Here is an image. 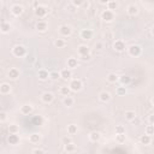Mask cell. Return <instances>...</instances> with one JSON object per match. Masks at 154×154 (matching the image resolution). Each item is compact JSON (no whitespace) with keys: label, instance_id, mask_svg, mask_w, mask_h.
Returning a JSON list of instances; mask_svg holds the SVG:
<instances>
[{"label":"cell","instance_id":"4dcf8cb0","mask_svg":"<svg viewBox=\"0 0 154 154\" xmlns=\"http://www.w3.org/2000/svg\"><path fill=\"white\" fill-rule=\"evenodd\" d=\"M106 6H107V10H110V11H115V10L118 9V3L116 1V0H111V1L107 3Z\"/></svg>","mask_w":154,"mask_h":154},{"label":"cell","instance_id":"83f0119b","mask_svg":"<svg viewBox=\"0 0 154 154\" xmlns=\"http://www.w3.org/2000/svg\"><path fill=\"white\" fill-rule=\"evenodd\" d=\"M77 65H78V61H77L76 58H69V59H68V68H69L70 70L77 68Z\"/></svg>","mask_w":154,"mask_h":154},{"label":"cell","instance_id":"f907efd6","mask_svg":"<svg viewBox=\"0 0 154 154\" xmlns=\"http://www.w3.org/2000/svg\"><path fill=\"white\" fill-rule=\"evenodd\" d=\"M34 60V58H33V55H27V61H33Z\"/></svg>","mask_w":154,"mask_h":154},{"label":"cell","instance_id":"c3c4849f","mask_svg":"<svg viewBox=\"0 0 154 154\" xmlns=\"http://www.w3.org/2000/svg\"><path fill=\"white\" fill-rule=\"evenodd\" d=\"M81 59H82L83 61H88V60H90V54H88V55H83V57H81Z\"/></svg>","mask_w":154,"mask_h":154},{"label":"cell","instance_id":"7dc6e473","mask_svg":"<svg viewBox=\"0 0 154 154\" xmlns=\"http://www.w3.org/2000/svg\"><path fill=\"white\" fill-rule=\"evenodd\" d=\"M63 142H64V144H69V143H71L72 141H71L70 137H64V139H63Z\"/></svg>","mask_w":154,"mask_h":154},{"label":"cell","instance_id":"f546056e","mask_svg":"<svg viewBox=\"0 0 154 154\" xmlns=\"http://www.w3.org/2000/svg\"><path fill=\"white\" fill-rule=\"evenodd\" d=\"M107 81L110 83H116L117 81H119V76L117 74H115V72H111V74H108V76H107Z\"/></svg>","mask_w":154,"mask_h":154},{"label":"cell","instance_id":"60d3db41","mask_svg":"<svg viewBox=\"0 0 154 154\" xmlns=\"http://www.w3.org/2000/svg\"><path fill=\"white\" fill-rule=\"evenodd\" d=\"M118 134H125V128L123 125H117L116 126V135Z\"/></svg>","mask_w":154,"mask_h":154},{"label":"cell","instance_id":"8d00e7d4","mask_svg":"<svg viewBox=\"0 0 154 154\" xmlns=\"http://www.w3.org/2000/svg\"><path fill=\"white\" fill-rule=\"evenodd\" d=\"M50 78L53 79V81H57L58 78H60V72H58V71H52V72H50Z\"/></svg>","mask_w":154,"mask_h":154},{"label":"cell","instance_id":"30bf717a","mask_svg":"<svg viewBox=\"0 0 154 154\" xmlns=\"http://www.w3.org/2000/svg\"><path fill=\"white\" fill-rule=\"evenodd\" d=\"M54 99V95L51 93V92H45L42 95H41V100L45 102V104H51Z\"/></svg>","mask_w":154,"mask_h":154},{"label":"cell","instance_id":"277c9868","mask_svg":"<svg viewBox=\"0 0 154 154\" xmlns=\"http://www.w3.org/2000/svg\"><path fill=\"white\" fill-rule=\"evenodd\" d=\"M128 52L131 57H139L142 53V48L139 45H131L130 47L128 48Z\"/></svg>","mask_w":154,"mask_h":154},{"label":"cell","instance_id":"ab89813d","mask_svg":"<svg viewBox=\"0 0 154 154\" xmlns=\"http://www.w3.org/2000/svg\"><path fill=\"white\" fill-rule=\"evenodd\" d=\"M125 134H118V135H116V140H117V142H119V143H123V142H125Z\"/></svg>","mask_w":154,"mask_h":154},{"label":"cell","instance_id":"8fae6325","mask_svg":"<svg viewBox=\"0 0 154 154\" xmlns=\"http://www.w3.org/2000/svg\"><path fill=\"white\" fill-rule=\"evenodd\" d=\"M7 142L12 146L18 144L19 143V136L17 134H9V136H7Z\"/></svg>","mask_w":154,"mask_h":154},{"label":"cell","instance_id":"7a4b0ae2","mask_svg":"<svg viewBox=\"0 0 154 154\" xmlns=\"http://www.w3.org/2000/svg\"><path fill=\"white\" fill-rule=\"evenodd\" d=\"M69 87H70V89L72 92H79L81 89H82V87H83V83H82V81H81V79L74 78V79L70 81Z\"/></svg>","mask_w":154,"mask_h":154},{"label":"cell","instance_id":"3957f363","mask_svg":"<svg viewBox=\"0 0 154 154\" xmlns=\"http://www.w3.org/2000/svg\"><path fill=\"white\" fill-rule=\"evenodd\" d=\"M101 19H102L104 22H106V23L112 22L113 19H115V12H113V11H110V10H104V11L101 12Z\"/></svg>","mask_w":154,"mask_h":154},{"label":"cell","instance_id":"f5cc1de1","mask_svg":"<svg viewBox=\"0 0 154 154\" xmlns=\"http://www.w3.org/2000/svg\"><path fill=\"white\" fill-rule=\"evenodd\" d=\"M100 3H101V4H106V5H107V3H108V1H106V0H101Z\"/></svg>","mask_w":154,"mask_h":154},{"label":"cell","instance_id":"bcb514c9","mask_svg":"<svg viewBox=\"0 0 154 154\" xmlns=\"http://www.w3.org/2000/svg\"><path fill=\"white\" fill-rule=\"evenodd\" d=\"M148 122H149V124L154 125V113H153V115H149V117H148Z\"/></svg>","mask_w":154,"mask_h":154},{"label":"cell","instance_id":"db71d44e","mask_svg":"<svg viewBox=\"0 0 154 154\" xmlns=\"http://www.w3.org/2000/svg\"><path fill=\"white\" fill-rule=\"evenodd\" d=\"M152 35H153V36H154V27H153V28H152Z\"/></svg>","mask_w":154,"mask_h":154},{"label":"cell","instance_id":"ba28073f","mask_svg":"<svg viewBox=\"0 0 154 154\" xmlns=\"http://www.w3.org/2000/svg\"><path fill=\"white\" fill-rule=\"evenodd\" d=\"M23 11H24L23 6H22V5H19V4H15V5H12V6H11V12H12L15 16H17V17L23 13Z\"/></svg>","mask_w":154,"mask_h":154},{"label":"cell","instance_id":"ee69618b","mask_svg":"<svg viewBox=\"0 0 154 154\" xmlns=\"http://www.w3.org/2000/svg\"><path fill=\"white\" fill-rule=\"evenodd\" d=\"M33 154H45V152L41 148H36V149L33 151Z\"/></svg>","mask_w":154,"mask_h":154},{"label":"cell","instance_id":"603a6c76","mask_svg":"<svg viewBox=\"0 0 154 154\" xmlns=\"http://www.w3.org/2000/svg\"><path fill=\"white\" fill-rule=\"evenodd\" d=\"M124 117H125V119H126V120H129V122H133V120L136 118V112H135V111H131V110L125 111V113H124Z\"/></svg>","mask_w":154,"mask_h":154},{"label":"cell","instance_id":"5b68a950","mask_svg":"<svg viewBox=\"0 0 154 154\" xmlns=\"http://www.w3.org/2000/svg\"><path fill=\"white\" fill-rule=\"evenodd\" d=\"M48 12H50V9H47V7L44 6V5H40V6L35 7V15L37 16V17H40V18L45 17V16H46Z\"/></svg>","mask_w":154,"mask_h":154},{"label":"cell","instance_id":"681fc988","mask_svg":"<svg viewBox=\"0 0 154 154\" xmlns=\"http://www.w3.org/2000/svg\"><path fill=\"white\" fill-rule=\"evenodd\" d=\"M95 48H96V50H101V48H102V44L98 42V44H96V45H95Z\"/></svg>","mask_w":154,"mask_h":154},{"label":"cell","instance_id":"7bdbcfd3","mask_svg":"<svg viewBox=\"0 0 154 154\" xmlns=\"http://www.w3.org/2000/svg\"><path fill=\"white\" fill-rule=\"evenodd\" d=\"M6 116L7 115H6L5 112H0V122H1V123H4V122L6 120V118H7Z\"/></svg>","mask_w":154,"mask_h":154},{"label":"cell","instance_id":"ac0fdd59","mask_svg":"<svg viewBox=\"0 0 154 154\" xmlns=\"http://www.w3.org/2000/svg\"><path fill=\"white\" fill-rule=\"evenodd\" d=\"M11 92V86L9 83H1L0 84V93L3 95H6V94H10Z\"/></svg>","mask_w":154,"mask_h":154},{"label":"cell","instance_id":"7c38bea8","mask_svg":"<svg viewBox=\"0 0 154 154\" xmlns=\"http://www.w3.org/2000/svg\"><path fill=\"white\" fill-rule=\"evenodd\" d=\"M33 105H30V104H26V105H22V106H21V113H22V115H30V113L31 112H33Z\"/></svg>","mask_w":154,"mask_h":154},{"label":"cell","instance_id":"7402d4cb","mask_svg":"<svg viewBox=\"0 0 154 154\" xmlns=\"http://www.w3.org/2000/svg\"><path fill=\"white\" fill-rule=\"evenodd\" d=\"M0 29H1V33L4 34H7V33H10V30H11V24L10 22H1V27H0Z\"/></svg>","mask_w":154,"mask_h":154},{"label":"cell","instance_id":"f35d334b","mask_svg":"<svg viewBox=\"0 0 154 154\" xmlns=\"http://www.w3.org/2000/svg\"><path fill=\"white\" fill-rule=\"evenodd\" d=\"M116 93H117L118 95H125V94H126V88H125L124 86L118 87V88L116 89Z\"/></svg>","mask_w":154,"mask_h":154},{"label":"cell","instance_id":"d6986e66","mask_svg":"<svg viewBox=\"0 0 154 154\" xmlns=\"http://www.w3.org/2000/svg\"><path fill=\"white\" fill-rule=\"evenodd\" d=\"M99 99H100V101H102V102H108V101L111 100V94H110L108 92H106V90H104V92H101V93L99 94Z\"/></svg>","mask_w":154,"mask_h":154},{"label":"cell","instance_id":"e0dca14e","mask_svg":"<svg viewBox=\"0 0 154 154\" xmlns=\"http://www.w3.org/2000/svg\"><path fill=\"white\" fill-rule=\"evenodd\" d=\"M36 29H37L39 31H41V33H45V31L48 29L47 22H45V21H39L37 24H36Z\"/></svg>","mask_w":154,"mask_h":154},{"label":"cell","instance_id":"d590c367","mask_svg":"<svg viewBox=\"0 0 154 154\" xmlns=\"http://www.w3.org/2000/svg\"><path fill=\"white\" fill-rule=\"evenodd\" d=\"M75 149H76V146H75L74 142H71V143H69V144H65V151H66V153L75 152Z\"/></svg>","mask_w":154,"mask_h":154},{"label":"cell","instance_id":"f6af8a7d","mask_svg":"<svg viewBox=\"0 0 154 154\" xmlns=\"http://www.w3.org/2000/svg\"><path fill=\"white\" fill-rule=\"evenodd\" d=\"M68 10H70L71 12H75L77 9H76V7H75L74 5H72V4H69V5H68Z\"/></svg>","mask_w":154,"mask_h":154},{"label":"cell","instance_id":"4316f807","mask_svg":"<svg viewBox=\"0 0 154 154\" xmlns=\"http://www.w3.org/2000/svg\"><path fill=\"white\" fill-rule=\"evenodd\" d=\"M140 142H141L142 144H144V146H147V144H149V143L152 142V137H151L149 135H141Z\"/></svg>","mask_w":154,"mask_h":154},{"label":"cell","instance_id":"9c48e42d","mask_svg":"<svg viewBox=\"0 0 154 154\" xmlns=\"http://www.w3.org/2000/svg\"><path fill=\"white\" fill-rule=\"evenodd\" d=\"M77 52H78L79 57H83V55L90 54V50H89V47H88L87 45H79L78 48H77Z\"/></svg>","mask_w":154,"mask_h":154},{"label":"cell","instance_id":"cb8c5ba5","mask_svg":"<svg viewBox=\"0 0 154 154\" xmlns=\"http://www.w3.org/2000/svg\"><path fill=\"white\" fill-rule=\"evenodd\" d=\"M66 130H68V134L69 135H75V134L78 133V126L76 124H69Z\"/></svg>","mask_w":154,"mask_h":154},{"label":"cell","instance_id":"6da1fadb","mask_svg":"<svg viewBox=\"0 0 154 154\" xmlns=\"http://www.w3.org/2000/svg\"><path fill=\"white\" fill-rule=\"evenodd\" d=\"M12 53L15 57H17V58H23V57L27 55V48L23 45H17L12 48Z\"/></svg>","mask_w":154,"mask_h":154},{"label":"cell","instance_id":"8992f818","mask_svg":"<svg viewBox=\"0 0 154 154\" xmlns=\"http://www.w3.org/2000/svg\"><path fill=\"white\" fill-rule=\"evenodd\" d=\"M59 34L61 36H70L72 34V29L70 26H68V24H64V26H61L59 28Z\"/></svg>","mask_w":154,"mask_h":154},{"label":"cell","instance_id":"836d02e7","mask_svg":"<svg viewBox=\"0 0 154 154\" xmlns=\"http://www.w3.org/2000/svg\"><path fill=\"white\" fill-rule=\"evenodd\" d=\"M9 133L10 134H18L19 133V126L17 124H10L9 125Z\"/></svg>","mask_w":154,"mask_h":154},{"label":"cell","instance_id":"d6a6232c","mask_svg":"<svg viewBox=\"0 0 154 154\" xmlns=\"http://www.w3.org/2000/svg\"><path fill=\"white\" fill-rule=\"evenodd\" d=\"M42 123H44V118L41 117V116H34L33 117V124L34 125H42Z\"/></svg>","mask_w":154,"mask_h":154},{"label":"cell","instance_id":"52a82bcc","mask_svg":"<svg viewBox=\"0 0 154 154\" xmlns=\"http://www.w3.org/2000/svg\"><path fill=\"white\" fill-rule=\"evenodd\" d=\"M113 48L117 52H123L125 50V42L123 40H116L115 44H113Z\"/></svg>","mask_w":154,"mask_h":154},{"label":"cell","instance_id":"d4e9b609","mask_svg":"<svg viewBox=\"0 0 154 154\" xmlns=\"http://www.w3.org/2000/svg\"><path fill=\"white\" fill-rule=\"evenodd\" d=\"M40 140H41V135L40 134H36V133H34V134H31L30 136H29V141L31 142V143H39L40 142Z\"/></svg>","mask_w":154,"mask_h":154},{"label":"cell","instance_id":"ffe728a7","mask_svg":"<svg viewBox=\"0 0 154 154\" xmlns=\"http://www.w3.org/2000/svg\"><path fill=\"white\" fill-rule=\"evenodd\" d=\"M7 75H9V77L11 79H17L19 77V70L16 69V68H12V69L9 70V74H7Z\"/></svg>","mask_w":154,"mask_h":154},{"label":"cell","instance_id":"484cf974","mask_svg":"<svg viewBox=\"0 0 154 154\" xmlns=\"http://www.w3.org/2000/svg\"><path fill=\"white\" fill-rule=\"evenodd\" d=\"M74 102H75V100H74V98H72V96H65V98H64V100H63L64 106H66V107H71L72 105H74Z\"/></svg>","mask_w":154,"mask_h":154},{"label":"cell","instance_id":"b9f144b4","mask_svg":"<svg viewBox=\"0 0 154 154\" xmlns=\"http://www.w3.org/2000/svg\"><path fill=\"white\" fill-rule=\"evenodd\" d=\"M71 4L77 9V7H79V6H82V5H83V1H81V0H72V3H71Z\"/></svg>","mask_w":154,"mask_h":154},{"label":"cell","instance_id":"74e56055","mask_svg":"<svg viewBox=\"0 0 154 154\" xmlns=\"http://www.w3.org/2000/svg\"><path fill=\"white\" fill-rule=\"evenodd\" d=\"M146 135H149V136L154 135V125L149 124V125L146 126Z\"/></svg>","mask_w":154,"mask_h":154},{"label":"cell","instance_id":"816d5d0a","mask_svg":"<svg viewBox=\"0 0 154 154\" xmlns=\"http://www.w3.org/2000/svg\"><path fill=\"white\" fill-rule=\"evenodd\" d=\"M131 123H133L134 125H135V124H139V123H140V120H139V119H137V118H135V119H134V120L131 122Z\"/></svg>","mask_w":154,"mask_h":154},{"label":"cell","instance_id":"5bb4252c","mask_svg":"<svg viewBox=\"0 0 154 154\" xmlns=\"http://www.w3.org/2000/svg\"><path fill=\"white\" fill-rule=\"evenodd\" d=\"M79 35L83 40H90L93 37V31L90 29H82Z\"/></svg>","mask_w":154,"mask_h":154},{"label":"cell","instance_id":"44dd1931","mask_svg":"<svg viewBox=\"0 0 154 154\" xmlns=\"http://www.w3.org/2000/svg\"><path fill=\"white\" fill-rule=\"evenodd\" d=\"M100 139H101V134L99 131H93L89 134V140L92 142H98V141H100Z\"/></svg>","mask_w":154,"mask_h":154},{"label":"cell","instance_id":"11a10c76","mask_svg":"<svg viewBox=\"0 0 154 154\" xmlns=\"http://www.w3.org/2000/svg\"><path fill=\"white\" fill-rule=\"evenodd\" d=\"M152 104H153V106H154V98L152 99Z\"/></svg>","mask_w":154,"mask_h":154},{"label":"cell","instance_id":"1f68e13d","mask_svg":"<svg viewBox=\"0 0 154 154\" xmlns=\"http://www.w3.org/2000/svg\"><path fill=\"white\" fill-rule=\"evenodd\" d=\"M54 45H55V47H58V48H63V47L66 46V41L64 39H57L54 41Z\"/></svg>","mask_w":154,"mask_h":154},{"label":"cell","instance_id":"2e32d148","mask_svg":"<svg viewBox=\"0 0 154 154\" xmlns=\"http://www.w3.org/2000/svg\"><path fill=\"white\" fill-rule=\"evenodd\" d=\"M60 77H61L63 79H70V78L72 77V72H71V70H70L69 68L63 69V70L60 71Z\"/></svg>","mask_w":154,"mask_h":154},{"label":"cell","instance_id":"9a60e30c","mask_svg":"<svg viewBox=\"0 0 154 154\" xmlns=\"http://www.w3.org/2000/svg\"><path fill=\"white\" fill-rule=\"evenodd\" d=\"M37 77L41 81H46V79L50 78V72H48L46 69H40L37 72Z\"/></svg>","mask_w":154,"mask_h":154},{"label":"cell","instance_id":"f1b7e54d","mask_svg":"<svg viewBox=\"0 0 154 154\" xmlns=\"http://www.w3.org/2000/svg\"><path fill=\"white\" fill-rule=\"evenodd\" d=\"M119 82L122 83V86H128L129 83H130L131 82V78L130 77H129V76H126V75H123V76H120L119 77Z\"/></svg>","mask_w":154,"mask_h":154},{"label":"cell","instance_id":"e575fe53","mask_svg":"<svg viewBox=\"0 0 154 154\" xmlns=\"http://www.w3.org/2000/svg\"><path fill=\"white\" fill-rule=\"evenodd\" d=\"M70 93H71L70 87L65 86V87H61V88H60V94L64 95V98H65V96H70Z\"/></svg>","mask_w":154,"mask_h":154},{"label":"cell","instance_id":"4fadbf2b","mask_svg":"<svg viewBox=\"0 0 154 154\" xmlns=\"http://www.w3.org/2000/svg\"><path fill=\"white\" fill-rule=\"evenodd\" d=\"M126 12L130 16H136L137 13H139V6L135 5V4H130L126 7Z\"/></svg>","mask_w":154,"mask_h":154}]
</instances>
